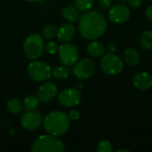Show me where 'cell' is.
Returning <instances> with one entry per match:
<instances>
[{
    "instance_id": "obj_27",
    "label": "cell",
    "mask_w": 152,
    "mask_h": 152,
    "mask_svg": "<svg viewBox=\"0 0 152 152\" xmlns=\"http://www.w3.org/2000/svg\"><path fill=\"white\" fill-rule=\"evenodd\" d=\"M68 117H69V120L76 121V120H77V119L79 118V117H80V113H79V111H78V110H71V111L69 113Z\"/></svg>"
},
{
    "instance_id": "obj_30",
    "label": "cell",
    "mask_w": 152,
    "mask_h": 152,
    "mask_svg": "<svg viewBox=\"0 0 152 152\" xmlns=\"http://www.w3.org/2000/svg\"><path fill=\"white\" fill-rule=\"evenodd\" d=\"M108 48H109V51H110V53H114V52L116 51V45H115V44H113V43L109 44Z\"/></svg>"
},
{
    "instance_id": "obj_16",
    "label": "cell",
    "mask_w": 152,
    "mask_h": 152,
    "mask_svg": "<svg viewBox=\"0 0 152 152\" xmlns=\"http://www.w3.org/2000/svg\"><path fill=\"white\" fill-rule=\"evenodd\" d=\"M124 60L129 66H136L141 61V55L137 50L134 48H127L124 52Z\"/></svg>"
},
{
    "instance_id": "obj_19",
    "label": "cell",
    "mask_w": 152,
    "mask_h": 152,
    "mask_svg": "<svg viewBox=\"0 0 152 152\" xmlns=\"http://www.w3.org/2000/svg\"><path fill=\"white\" fill-rule=\"evenodd\" d=\"M38 106V99L33 95H28L23 100V107L27 110H35Z\"/></svg>"
},
{
    "instance_id": "obj_23",
    "label": "cell",
    "mask_w": 152,
    "mask_h": 152,
    "mask_svg": "<svg viewBox=\"0 0 152 152\" xmlns=\"http://www.w3.org/2000/svg\"><path fill=\"white\" fill-rule=\"evenodd\" d=\"M94 0H75V5L80 12H87L94 5Z\"/></svg>"
},
{
    "instance_id": "obj_7",
    "label": "cell",
    "mask_w": 152,
    "mask_h": 152,
    "mask_svg": "<svg viewBox=\"0 0 152 152\" xmlns=\"http://www.w3.org/2000/svg\"><path fill=\"white\" fill-rule=\"evenodd\" d=\"M58 55L61 62L64 66H73L78 60L79 53L76 45L71 44L61 45L58 48Z\"/></svg>"
},
{
    "instance_id": "obj_6",
    "label": "cell",
    "mask_w": 152,
    "mask_h": 152,
    "mask_svg": "<svg viewBox=\"0 0 152 152\" xmlns=\"http://www.w3.org/2000/svg\"><path fill=\"white\" fill-rule=\"evenodd\" d=\"M101 69L108 75H118L124 69L123 61L116 54L110 53L104 54L101 60Z\"/></svg>"
},
{
    "instance_id": "obj_13",
    "label": "cell",
    "mask_w": 152,
    "mask_h": 152,
    "mask_svg": "<svg viewBox=\"0 0 152 152\" xmlns=\"http://www.w3.org/2000/svg\"><path fill=\"white\" fill-rule=\"evenodd\" d=\"M133 84L139 90H148L152 87V76L148 72H138L133 78Z\"/></svg>"
},
{
    "instance_id": "obj_4",
    "label": "cell",
    "mask_w": 152,
    "mask_h": 152,
    "mask_svg": "<svg viewBox=\"0 0 152 152\" xmlns=\"http://www.w3.org/2000/svg\"><path fill=\"white\" fill-rule=\"evenodd\" d=\"M44 48V40L37 34L28 36L23 44V52L25 55L31 60L38 59L42 55Z\"/></svg>"
},
{
    "instance_id": "obj_9",
    "label": "cell",
    "mask_w": 152,
    "mask_h": 152,
    "mask_svg": "<svg viewBox=\"0 0 152 152\" xmlns=\"http://www.w3.org/2000/svg\"><path fill=\"white\" fill-rule=\"evenodd\" d=\"M95 70V65L93 61L89 59H83L77 61L74 68L73 73L79 79H87L93 76Z\"/></svg>"
},
{
    "instance_id": "obj_20",
    "label": "cell",
    "mask_w": 152,
    "mask_h": 152,
    "mask_svg": "<svg viewBox=\"0 0 152 152\" xmlns=\"http://www.w3.org/2000/svg\"><path fill=\"white\" fill-rule=\"evenodd\" d=\"M57 32L58 28L54 24H47L43 28V36L47 39L53 38L55 36H57Z\"/></svg>"
},
{
    "instance_id": "obj_10",
    "label": "cell",
    "mask_w": 152,
    "mask_h": 152,
    "mask_svg": "<svg viewBox=\"0 0 152 152\" xmlns=\"http://www.w3.org/2000/svg\"><path fill=\"white\" fill-rule=\"evenodd\" d=\"M20 124L22 127L26 130H36L42 124V116L39 112L34 110H27L20 117Z\"/></svg>"
},
{
    "instance_id": "obj_8",
    "label": "cell",
    "mask_w": 152,
    "mask_h": 152,
    "mask_svg": "<svg viewBox=\"0 0 152 152\" xmlns=\"http://www.w3.org/2000/svg\"><path fill=\"white\" fill-rule=\"evenodd\" d=\"M58 101L64 107H75L81 101V94L77 88H67L59 94Z\"/></svg>"
},
{
    "instance_id": "obj_3",
    "label": "cell",
    "mask_w": 152,
    "mask_h": 152,
    "mask_svg": "<svg viewBox=\"0 0 152 152\" xmlns=\"http://www.w3.org/2000/svg\"><path fill=\"white\" fill-rule=\"evenodd\" d=\"M63 142L52 134L41 135L35 140L32 144L33 152H61L64 151Z\"/></svg>"
},
{
    "instance_id": "obj_32",
    "label": "cell",
    "mask_w": 152,
    "mask_h": 152,
    "mask_svg": "<svg viewBox=\"0 0 152 152\" xmlns=\"http://www.w3.org/2000/svg\"><path fill=\"white\" fill-rule=\"evenodd\" d=\"M117 152H129V151L122 149V150H118V151H117Z\"/></svg>"
},
{
    "instance_id": "obj_18",
    "label": "cell",
    "mask_w": 152,
    "mask_h": 152,
    "mask_svg": "<svg viewBox=\"0 0 152 152\" xmlns=\"http://www.w3.org/2000/svg\"><path fill=\"white\" fill-rule=\"evenodd\" d=\"M140 44L142 49L144 50H150L152 48V31L151 30H145L142 32L141 38H140Z\"/></svg>"
},
{
    "instance_id": "obj_17",
    "label": "cell",
    "mask_w": 152,
    "mask_h": 152,
    "mask_svg": "<svg viewBox=\"0 0 152 152\" xmlns=\"http://www.w3.org/2000/svg\"><path fill=\"white\" fill-rule=\"evenodd\" d=\"M87 52L93 57H100L103 56L105 53V48L103 45L98 41H93L87 45Z\"/></svg>"
},
{
    "instance_id": "obj_2",
    "label": "cell",
    "mask_w": 152,
    "mask_h": 152,
    "mask_svg": "<svg viewBox=\"0 0 152 152\" xmlns=\"http://www.w3.org/2000/svg\"><path fill=\"white\" fill-rule=\"evenodd\" d=\"M44 127L49 134L54 136L62 135L69 128V118L62 111H51L44 119Z\"/></svg>"
},
{
    "instance_id": "obj_14",
    "label": "cell",
    "mask_w": 152,
    "mask_h": 152,
    "mask_svg": "<svg viewBox=\"0 0 152 152\" xmlns=\"http://www.w3.org/2000/svg\"><path fill=\"white\" fill-rule=\"evenodd\" d=\"M76 28L71 23H65L58 28L57 37L62 43L69 42L75 36Z\"/></svg>"
},
{
    "instance_id": "obj_5",
    "label": "cell",
    "mask_w": 152,
    "mask_h": 152,
    "mask_svg": "<svg viewBox=\"0 0 152 152\" xmlns=\"http://www.w3.org/2000/svg\"><path fill=\"white\" fill-rule=\"evenodd\" d=\"M28 74L33 80L37 82L46 81L53 75L51 67L47 63L40 61H34L29 63Z\"/></svg>"
},
{
    "instance_id": "obj_15",
    "label": "cell",
    "mask_w": 152,
    "mask_h": 152,
    "mask_svg": "<svg viewBox=\"0 0 152 152\" xmlns=\"http://www.w3.org/2000/svg\"><path fill=\"white\" fill-rule=\"evenodd\" d=\"M61 16L69 22H76L80 19V11L74 4H69L61 10Z\"/></svg>"
},
{
    "instance_id": "obj_12",
    "label": "cell",
    "mask_w": 152,
    "mask_h": 152,
    "mask_svg": "<svg viewBox=\"0 0 152 152\" xmlns=\"http://www.w3.org/2000/svg\"><path fill=\"white\" fill-rule=\"evenodd\" d=\"M57 94V87L53 82L43 84L37 91V99L41 102H48L53 100Z\"/></svg>"
},
{
    "instance_id": "obj_28",
    "label": "cell",
    "mask_w": 152,
    "mask_h": 152,
    "mask_svg": "<svg viewBox=\"0 0 152 152\" xmlns=\"http://www.w3.org/2000/svg\"><path fill=\"white\" fill-rule=\"evenodd\" d=\"M126 2L132 8H138L139 6H141L142 0H126Z\"/></svg>"
},
{
    "instance_id": "obj_31",
    "label": "cell",
    "mask_w": 152,
    "mask_h": 152,
    "mask_svg": "<svg viewBox=\"0 0 152 152\" xmlns=\"http://www.w3.org/2000/svg\"><path fill=\"white\" fill-rule=\"evenodd\" d=\"M26 1H28V2H31V3H38V2H41L43 0H26Z\"/></svg>"
},
{
    "instance_id": "obj_24",
    "label": "cell",
    "mask_w": 152,
    "mask_h": 152,
    "mask_svg": "<svg viewBox=\"0 0 152 152\" xmlns=\"http://www.w3.org/2000/svg\"><path fill=\"white\" fill-rule=\"evenodd\" d=\"M97 151L99 152H111L112 151V144L110 142L107 140H103L99 142L97 146Z\"/></svg>"
},
{
    "instance_id": "obj_22",
    "label": "cell",
    "mask_w": 152,
    "mask_h": 152,
    "mask_svg": "<svg viewBox=\"0 0 152 152\" xmlns=\"http://www.w3.org/2000/svg\"><path fill=\"white\" fill-rule=\"evenodd\" d=\"M69 69L64 66L57 67L53 71V76L56 79H59V80H63V79L67 78L69 77Z\"/></svg>"
},
{
    "instance_id": "obj_25",
    "label": "cell",
    "mask_w": 152,
    "mask_h": 152,
    "mask_svg": "<svg viewBox=\"0 0 152 152\" xmlns=\"http://www.w3.org/2000/svg\"><path fill=\"white\" fill-rule=\"evenodd\" d=\"M58 48H59L58 45L53 41H50L45 45V50L50 54H55L58 52Z\"/></svg>"
},
{
    "instance_id": "obj_29",
    "label": "cell",
    "mask_w": 152,
    "mask_h": 152,
    "mask_svg": "<svg viewBox=\"0 0 152 152\" xmlns=\"http://www.w3.org/2000/svg\"><path fill=\"white\" fill-rule=\"evenodd\" d=\"M146 16H147V18L151 21H152V4L147 8V10H146Z\"/></svg>"
},
{
    "instance_id": "obj_11",
    "label": "cell",
    "mask_w": 152,
    "mask_h": 152,
    "mask_svg": "<svg viewBox=\"0 0 152 152\" xmlns=\"http://www.w3.org/2000/svg\"><path fill=\"white\" fill-rule=\"evenodd\" d=\"M130 10L124 4H116L111 6L109 11V19L110 21L120 24L126 22L130 18Z\"/></svg>"
},
{
    "instance_id": "obj_26",
    "label": "cell",
    "mask_w": 152,
    "mask_h": 152,
    "mask_svg": "<svg viewBox=\"0 0 152 152\" xmlns=\"http://www.w3.org/2000/svg\"><path fill=\"white\" fill-rule=\"evenodd\" d=\"M98 4H99V6L103 10H110V8L112 6L111 0H99Z\"/></svg>"
},
{
    "instance_id": "obj_21",
    "label": "cell",
    "mask_w": 152,
    "mask_h": 152,
    "mask_svg": "<svg viewBox=\"0 0 152 152\" xmlns=\"http://www.w3.org/2000/svg\"><path fill=\"white\" fill-rule=\"evenodd\" d=\"M6 108L11 113L16 114L21 111V103L18 99H11L7 102Z\"/></svg>"
},
{
    "instance_id": "obj_1",
    "label": "cell",
    "mask_w": 152,
    "mask_h": 152,
    "mask_svg": "<svg viewBox=\"0 0 152 152\" xmlns=\"http://www.w3.org/2000/svg\"><path fill=\"white\" fill-rule=\"evenodd\" d=\"M107 21L99 12L87 11L80 16L78 29L80 35L88 40H95L101 37L106 31Z\"/></svg>"
}]
</instances>
